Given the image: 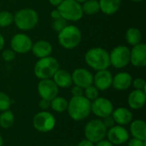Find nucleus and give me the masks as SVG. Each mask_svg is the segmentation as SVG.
Returning a JSON list of instances; mask_svg holds the SVG:
<instances>
[{"instance_id":"c9c22d12","label":"nucleus","mask_w":146,"mask_h":146,"mask_svg":"<svg viewBox=\"0 0 146 146\" xmlns=\"http://www.w3.org/2000/svg\"><path fill=\"white\" fill-rule=\"evenodd\" d=\"M71 93H72L73 97L84 96V89L78 86H74L71 89Z\"/></svg>"},{"instance_id":"f3484780","label":"nucleus","mask_w":146,"mask_h":146,"mask_svg":"<svg viewBox=\"0 0 146 146\" xmlns=\"http://www.w3.org/2000/svg\"><path fill=\"white\" fill-rule=\"evenodd\" d=\"M111 116L113 117L115 125L119 126H127L131 123L133 120V115L130 110L125 107H119L113 110Z\"/></svg>"},{"instance_id":"39448f33","label":"nucleus","mask_w":146,"mask_h":146,"mask_svg":"<svg viewBox=\"0 0 146 146\" xmlns=\"http://www.w3.org/2000/svg\"><path fill=\"white\" fill-rule=\"evenodd\" d=\"M14 22L20 30L29 31L37 26L38 22V15L37 11L33 9H21L14 15Z\"/></svg>"},{"instance_id":"c756f323","label":"nucleus","mask_w":146,"mask_h":146,"mask_svg":"<svg viewBox=\"0 0 146 146\" xmlns=\"http://www.w3.org/2000/svg\"><path fill=\"white\" fill-rule=\"evenodd\" d=\"M12 101L10 98L6 93L0 92V112L9 110Z\"/></svg>"},{"instance_id":"bb28decb","label":"nucleus","mask_w":146,"mask_h":146,"mask_svg":"<svg viewBox=\"0 0 146 146\" xmlns=\"http://www.w3.org/2000/svg\"><path fill=\"white\" fill-rule=\"evenodd\" d=\"M15 122V115L10 110L3 111L0 114V127L3 129H8L13 126Z\"/></svg>"},{"instance_id":"7ed1b4c3","label":"nucleus","mask_w":146,"mask_h":146,"mask_svg":"<svg viewBox=\"0 0 146 146\" xmlns=\"http://www.w3.org/2000/svg\"><path fill=\"white\" fill-rule=\"evenodd\" d=\"M58 42L62 47L67 50L76 48L81 42V31L75 25H67L58 33Z\"/></svg>"},{"instance_id":"79ce46f5","label":"nucleus","mask_w":146,"mask_h":146,"mask_svg":"<svg viewBox=\"0 0 146 146\" xmlns=\"http://www.w3.org/2000/svg\"><path fill=\"white\" fill-rule=\"evenodd\" d=\"M4 44H5V40H4V38L3 36L0 33V51L3 50V48L4 47Z\"/></svg>"},{"instance_id":"9d476101","label":"nucleus","mask_w":146,"mask_h":146,"mask_svg":"<svg viewBox=\"0 0 146 146\" xmlns=\"http://www.w3.org/2000/svg\"><path fill=\"white\" fill-rule=\"evenodd\" d=\"M114 110L113 103L106 98L98 97L91 104V112L99 119H104L111 115Z\"/></svg>"},{"instance_id":"dca6fc26","label":"nucleus","mask_w":146,"mask_h":146,"mask_svg":"<svg viewBox=\"0 0 146 146\" xmlns=\"http://www.w3.org/2000/svg\"><path fill=\"white\" fill-rule=\"evenodd\" d=\"M130 62L137 68H143L146 65V44L139 43L130 50Z\"/></svg>"},{"instance_id":"f03ea898","label":"nucleus","mask_w":146,"mask_h":146,"mask_svg":"<svg viewBox=\"0 0 146 146\" xmlns=\"http://www.w3.org/2000/svg\"><path fill=\"white\" fill-rule=\"evenodd\" d=\"M86 64L96 71L108 69L110 66V53L102 47H93L85 55Z\"/></svg>"},{"instance_id":"a18cd8bd","label":"nucleus","mask_w":146,"mask_h":146,"mask_svg":"<svg viewBox=\"0 0 146 146\" xmlns=\"http://www.w3.org/2000/svg\"><path fill=\"white\" fill-rule=\"evenodd\" d=\"M132 2H134V3H139V2H142L143 0H131Z\"/></svg>"},{"instance_id":"473e14b6","label":"nucleus","mask_w":146,"mask_h":146,"mask_svg":"<svg viewBox=\"0 0 146 146\" xmlns=\"http://www.w3.org/2000/svg\"><path fill=\"white\" fill-rule=\"evenodd\" d=\"M132 85L133 86L134 89H136V90H143V91H145V80L144 79H142V78H137L135 80H133Z\"/></svg>"},{"instance_id":"aec40b11","label":"nucleus","mask_w":146,"mask_h":146,"mask_svg":"<svg viewBox=\"0 0 146 146\" xmlns=\"http://www.w3.org/2000/svg\"><path fill=\"white\" fill-rule=\"evenodd\" d=\"M31 50L34 56L38 58H44L50 56L52 52V45L49 41L41 39L33 44Z\"/></svg>"},{"instance_id":"2eb2a0df","label":"nucleus","mask_w":146,"mask_h":146,"mask_svg":"<svg viewBox=\"0 0 146 146\" xmlns=\"http://www.w3.org/2000/svg\"><path fill=\"white\" fill-rule=\"evenodd\" d=\"M113 75L108 69L97 71L93 75V86L97 87L98 91H106L112 86Z\"/></svg>"},{"instance_id":"2f4dec72","label":"nucleus","mask_w":146,"mask_h":146,"mask_svg":"<svg viewBox=\"0 0 146 146\" xmlns=\"http://www.w3.org/2000/svg\"><path fill=\"white\" fill-rule=\"evenodd\" d=\"M15 52L12 49H6L2 53V57L5 62H12L15 58Z\"/></svg>"},{"instance_id":"4468645a","label":"nucleus","mask_w":146,"mask_h":146,"mask_svg":"<svg viewBox=\"0 0 146 146\" xmlns=\"http://www.w3.org/2000/svg\"><path fill=\"white\" fill-rule=\"evenodd\" d=\"M73 84L78 86L83 89L89 86L93 85V74L87 69L83 68H79L74 70L71 74Z\"/></svg>"},{"instance_id":"b1692460","label":"nucleus","mask_w":146,"mask_h":146,"mask_svg":"<svg viewBox=\"0 0 146 146\" xmlns=\"http://www.w3.org/2000/svg\"><path fill=\"white\" fill-rule=\"evenodd\" d=\"M126 40L132 46H134V45L141 43L142 34H141L140 30L136 27L128 28L126 33Z\"/></svg>"},{"instance_id":"ddd939ff","label":"nucleus","mask_w":146,"mask_h":146,"mask_svg":"<svg viewBox=\"0 0 146 146\" xmlns=\"http://www.w3.org/2000/svg\"><path fill=\"white\" fill-rule=\"evenodd\" d=\"M10 46L15 53L26 54L31 50L33 41L28 35L21 33L13 36L10 41Z\"/></svg>"},{"instance_id":"0eeeda50","label":"nucleus","mask_w":146,"mask_h":146,"mask_svg":"<svg viewBox=\"0 0 146 146\" xmlns=\"http://www.w3.org/2000/svg\"><path fill=\"white\" fill-rule=\"evenodd\" d=\"M107 130L101 119L91 120L86 123L84 128L85 138L96 144L106 138Z\"/></svg>"},{"instance_id":"6e6552de","label":"nucleus","mask_w":146,"mask_h":146,"mask_svg":"<svg viewBox=\"0 0 146 146\" xmlns=\"http://www.w3.org/2000/svg\"><path fill=\"white\" fill-rule=\"evenodd\" d=\"M56 118L50 112L47 110H41L37 113L33 119V127L39 133H46L52 131L56 127Z\"/></svg>"},{"instance_id":"4c0bfd02","label":"nucleus","mask_w":146,"mask_h":146,"mask_svg":"<svg viewBox=\"0 0 146 146\" xmlns=\"http://www.w3.org/2000/svg\"><path fill=\"white\" fill-rule=\"evenodd\" d=\"M94 145H95V144H94V143L91 142L90 140L86 139V138H85L84 139L80 140V141L78 143V145H77V146H94Z\"/></svg>"},{"instance_id":"6ab92c4d","label":"nucleus","mask_w":146,"mask_h":146,"mask_svg":"<svg viewBox=\"0 0 146 146\" xmlns=\"http://www.w3.org/2000/svg\"><path fill=\"white\" fill-rule=\"evenodd\" d=\"M146 102V92L143 90H136L134 89L130 92L127 98L128 106L132 110H140L142 109Z\"/></svg>"},{"instance_id":"423d86ee","label":"nucleus","mask_w":146,"mask_h":146,"mask_svg":"<svg viewBox=\"0 0 146 146\" xmlns=\"http://www.w3.org/2000/svg\"><path fill=\"white\" fill-rule=\"evenodd\" d=\"M57 9L61 16L67 21H78L84 15L81 4L75 0H63L57 6Z\"/></svg>"},{"instance_id":"20e7f679","label":"nucleus","mask_w":146,"mask_h":146,"mask_svg":"<svg viewBox=\"0 0 146 146\" xmlns=\"http://www.w3.org/2000/svg\"><path fill=\"white\" fill-rule=\"evenodd\" d=\"M59 68L60 64L58 61L55 57L49 56L44 58H39L34 65L33 72L35 76L39 80L51 79Z\"/></svg>"},{"instance_id":"5701e85b","label":"nucleus","mask_w":146,"mask_h":146,"mask_svg":"<svg viewBox=\"0 0 146 146\" xmlns=\"http://www.w3.org/2000/svg\"><path fill=\"white\" fill-rule=\"evenodd\" d=\"M100 11L107 15H111L115 14L121 3V0H99Z\"/></svg>"},{"instance_id":"37998d69","label":"nucleus","mask_w":146,"mask_h":146,"mask_svg":"<svg viewBox=\"0 0 146 146\" xmlns=\"http://www.w3.org/2000/svg\"><path fill=\"white\" fill-rule=\"evenodd\" d=\"M3 145V139L2 137V135L0 134V146Z\"/></svg>"},{"instance_id":"a19ab883","label":"nucleus","mask_w":146,"mask_h":146,"mask_svg":"<svg viewBox=\"0 0 146 146\" xmlns=\"http://www.w3.org/2000/svg\"><path fill=\"white\" fill-rule=\"evenodd\" d=\"M63 0H49V3L53 6H58Z\"/></svg>"},{"instance_id":"a211bd4d","label":"nucleus","mask_w":146,"mask_h":146,"mask_svg":"<svg viewBox=\"0 0 146 146\" xmlns=\"http://www.w3.org/2000/svg\"><path fill=\"white\" fill-rule=\"evenodd\" d=\"M133 77L127 72H120L113 76L112 86L117 91H126L132 86Z\"/></svg>"},{"instance_id":"7c9ffc66","label":"nucleus","mask_w":146,"mask_h":146,"mask_svg":"<svg viewBox=\"0 0 146 146\" xmlns=\"http://www.w3.org/2000/svg\"><path fill=\"white\" fill-rule=\"evenodd\" d=\"M68 25L67 21L65 19H63L62 17H60L58 19H56L53 21L52 22V28L55 32L59 33L61 32L66 26Z\"/></svg>"},{"instance_id":"1a4fd4ad","label":"nucleus","mask_w":146,"mask_h":146,"mask_svg":"<svg viewBox=\"0 0 146 146\" xmlns=\"http://www.w3.org/2000/svg\"><path fill=\"white\" fill-rule=\"evenodd\" d=\"M110 62L115 68H123L130 63V49L125 45L115 47L110 53Z\"/></svg>"},{"instance_id":"412c9836","label":"nucleus","mask_w":146,"mask_h":146,"mask_svg":"<svg viewBox=\"0 0 146 146\" xmlns=\"http://www.w3.org/2000/svg\"><path fill=\"white\" fill-rule=\"evenodd\" d=\"M51 79L59 88H69L73 85L71 74L65 69L59 68Z\"/></svg>"},{"instance_id":"cd10ccee","label":"nucleus","mask_w":146,"mask_h":146,"mask_svg":"<svg viewBox=\"0 0 146 146\" xmlns=\"http://www.w3.org/2000/svg\"><path fill=\"white\" fill-rule=\"evenodd\" d=\"M14 22V15L9 11H0V27H6Z\"/></svg>"},{"instance_id":"58836bf2","label":"nucleus","mask_w":146,"mask_h":146,"mask_svg":"<svg viewBox=\"0 0 146 146\" xmlns=\"http://www.w3.org/2000/svg\"><path fill=\"white\" fill-rule=\"evenodd\" d=\"M94 146H115L112 143H110L108 139H103V140H100L98 141V143L95 144Z\"/></svg>"},{"instance_id":"c03bdc74","label":"nucleus","mask_w":146,"mask_h":146,"mask_svg":"<svg viewBox=\"0 0 146 146\" xmlns=\"http://www.w3.org/2000/svg\"><path fill=\"white\" fill-rule=\"evenodd\" d=\"M76 2H78L79 3H83L84 2H86V0H75Z\"/></svg>"},{"instance_id":"72a5a7b5","label":"nucleus","mask_w":146,"mask_h":146,"mask_svg":"<svg viewBox=\"0 0 146 146\" xmlns=\"http://www.w3.org/2000/svg\"><path fill=\"white\" fill-rule=\"evenodd\" d=\"M127 143V146H146L145 141H143L135 138L129 139Z\"/></svg>"},{"instance_id":"ea45409f","label":"nucleus","mask_w":146,"mask_h":146,"mask_svg":"<svg viewBox=\"0 0 146 146\" xmlns=\"http://www.w3.org/2000/svg\"><path fill=\"white\" fill-rule=\"evenodd\" d=\"M50 16H51V18H52L53 20H56V19H58V18L62 17L61 15H60V12L58 11L57 9H53V10L50 12Z\"/></svg>"},{"instance_id":"9b49d317","label":"nucleus","mask_w":146,"mask_h":146,"mask_svg":"<svg viewBox=\"0 0 146 146\" xmlns=\"http://www.w3.org/2000/svg\"><path fill=\"white\" fill-rule=\"evenodd\" d=\"M37 90L40 98L48 101H51L54 98L58 96L59 92V87L52 79L40 80L38 83Z\"/></svg>"},{"instance_id":"f8f14e48","label":"nucleus","mask_w":146,"mask_h":146,"mask_svg":"<svg viewBox=\"0 0 146 146\" xmlns=\"http://www.w3.org/2000/svg\"><path fill=\"white\" fill-rule=\"evenodd\" d=\"M106 137L107 139L114 145H121L128 141L130 133L125 127L115 125L107 130Z\"/></svg>"},{"instance_id":"4be33fe9","label":"nucleus","mask_w":146,"mask_h":146,"mask_svg":"<svg viewBox=\"0 0 146 146\" xmlns=\"http://www.w3.org/2000/svg\"><path fill=\"white\" fill-rule=\"evenodd\" d=\"M128 132L133 138L143 141L146 140V123L143 120L132 121Z\"/></svg>"},{"instance_id":"f257e3e1","label":"nucleus","mask_w":146,"mask_h":146,"mask_svg":"<svg viewBox=\"0 0 146 146\" xmlns=\"http://www.w3.org/2000/svg\"><path fill=\"white\" fill-rule=\"evenodd\" d=\"M92 102L86 97H72L68 104V114L69 117L75 121H81L86 120L91 112Z\"/></svg>"},{"instance_id":"393cba45","label":"nucleus","mask_w":146,"mask_h":146,"mask_svg":"<svg viewBox=\"0 0 146 146\" xmlns=\"http://www.w3.org/2000/svg\"><path fill=\"white\" fill-rule=\"evenodd\" d=\"M68 101L63 98L56 96L50 101V109L56 113H63L67 111Z\"/></svg>"},{"instance_id":"e433bc0d","label":"nucleus","mask_w":146,"mask_h":146,"mask_svg":"<svg viewBox=\"0 0 146 146\" xmlns=\"http://www.w3.org/2000/svg\"><path fill=\"white\" fill-rule=\"evenodd\" d=\"M39 108L42 110H47L50 108V101H48V100H45V99H42L39 101Z\"/></svg>"},{"instance_id":"a878e982","label":"nucleus","mask_w":146,"mask_h":146,"mask_svg":"<svg viewBox=\"0 0 146 146\" xmlns=\"http://www.w3.org/2000/svg\"><path fill=\"white\" fill-rule=\"evenodd\" d=\"M83 13L87 15H94L100 11L99 3L98 0H86L81 5Z\"/></svg>"},{"instance_id":"c85d7f7f","label":"nucleus","mask_w":146,"mask_h":146,"mask_svg":"<svg viewBox=\"0 0 146 146\" xmlns=\"http://www.w3.org/2000/svg\"><path fill=\"white\" fill-rule=\"evenodd\" d=\"M84 97H86L88 100L92 102L99 97V91L97 89L95 86H89L84 89Z\"/></svg>"},{"instance_id":"f704fd0d","label":"nucleus","mask_w":146,"mask_h":146,"mask_svg":"<svg viewBox=\"0 0 146 146\" xmlns=\"http://www.w3.org/2000/svg\"><path fill=\"white\" fill-rule=\"evenodd\" d=\"M101 120H102L103 123L104 124V126H105V127L107 129H109V128H110V127H114L115 125V121H114V119H113V117L111 115L107 116V117H105L104 119H101Z\"/></svg>"}]
</instances>
